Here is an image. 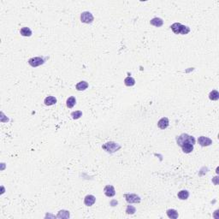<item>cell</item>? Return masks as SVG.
Instances as JSON below:
<instances>
[{"label": "cell", "mask_w": 219, "mask_h": 219, "mask_svg": "<svg viewBox=\"0 0 219 219\" xmlns=\"http://www.w3.org/2000/svg\"><path fill=\"white\" fill-rule=\"evenodd\" d=\"M176 143L179 146H182L186 143H191L193 145L195 144V139L194 137L188 135L187 134H181V135L176 137Z\"/></svg>", "instance_id": "6da1fadb"}, {"label": "cell", "mask_w": 219, "mask_h": 219, "mask_svg": "<svg viewBox=\"0 0 219 219\" xmlns=\"http://www.w3.org/2000/svg\"><path fill=\"white\" fill-rule=\"evenodd\" d=\"M121 147H122V146H121L119 144H117V143H116V142H113V141L107 142V143H105V144H104V145L102 146V148H103L105 152H109V153H114V152L119 151V150L121 149Z\"/></svg>", "instance_id": "3957f363"}, {"label": "cell", "mask_w": 219, "mask_h": 219, "mask_svg": "<svg viewBox=\"0 0 219 219\" xmlns=\"http://www.w3.org/2000/svg\"><path fill=\"white\" fill-rule=\"evenodd\" d=\"M94 18L92 13L88 12V11H85L82 12L80 15V21L83 23H86V24H91L93 22Z\"/></svg>", "instance_id": "277c9868"}, {"label": "cell", "mask_w": 219, "mask_h": 219, "mask_svg": "<svg viewBox=\"0 0 219 219\" xmlns=\"http://www.w3.org/2000/svg\"><path fill=\"white\" fill-rule=\"evenodd\" d=\"M44 103H45L46 105L51 106V105H53L57 103V98L54 96H48L45 98Z\"/></svg>", "instance_id": "8fae6325"}, {"label": "cell", "mask_w": 219, "mask_h": 219, "mask_svg": "<svg viewBox=\"0 0 219 219\" xmlns=\"http://www.w3.org/2000/svg\"><path fill=\"white\" fill-rule=\"evenodd\" d=\"M58 218H69V212L68 210H60L57 216Z\"/></svg>", "instance_id": "44dd1931"}, {"label": "cell", "mask_w": 219, "mask_h": 219, "mask_svg": "<svg viewBox=\"0 0 219 219\" xmlns=\"http://www.w3.org/2000/svg\"><path fill=\"white\" fill-rule=\"evenodd\" d=\"M75 103H76V99H75V98L74 96L69 97V98L67 99V101H66L67 107H69V108H73V107L75 106Z\"/></svg>", "instance_id": "d6986e66"}, {"label": "cell", "mask_w": 219, "mask_h": 219, "mask_svg": "<svg viewBox=\"0 0 219 219\" xmlns=\"http://www.w3.org/2000/svg\"><path fill=\"white\" fill-rule=\"evenodd\" d=\"M181 149L183 151V152L185 153H190L193 152V145L191 144V143H186L184 144L182 146H181Z\"/></svg>", "instance_id": "9a60e30c"}, {"label": "cell", "mask_w": 219, "mask_h": 219, "mask_svg": "<svg viewBox=\"0 0 219 219\" xmlns=\"http://www.w3.org/2000/svg\"><path fill=\"white\" fill-rule=\"evenodd\" d=\"M71 117L73 119L76 120V119H79L80 117H82V111H74L71 113Z\"/></svg>", "instance_id": "603a6c76"}, {"label": "cell", "mask_w": 219, "mask_h": 219, "mask_svg": "<svg viewBox=\"0 0 219 219\" xmlns=\"http://www.w3.org/2000/svg\"><path fill=\"white\" fill-rule=\"evenodd\" d=\"M124 84L127 86H133L135 84V80L131 76H128L124 79Z\"/></svg>", "instance_id": "ac0fdd59"}, {"label": "cell", "mask_w": 219, "mask_h": 219, "mask_svg": "<svg viewBox=\"0 0 219 219\" xmlns=\"http://www.w3.org/2000/svg\"><path fill=\"white\" fill-rule=\"evenodd\" d=\"M198 142L201 146H208L212 144V141L205 136H200L198 139Z\"/></svg>", "instance_id": "ba28073f"}, {"label": "cell", "mask_w": 219, "mask_h": 219, "mask_svg": "<svg viewBox=\"0 0 219 219\" xmlns=\"http://www.w3.org/2000/svg\"><path fill=\"white\" fill-rule=\"evenodd\" d=\"M104 193L107 197H113L116 194V190L113 186L111 185H107L104 188Z\"/></svg>", "instance_id": "52a82bcc"}, {"label": "cell", "mask_w": 219, "mask_h": 219, "mask_svg": "<svg viewBox=\"0 0 219 219\" xmlns=\"http://www.w3.org/2000/svg\"><path fill=\"white\" fill-rule=\"evenodd\" d=\"M75 87H76V90H78V91H84L88 87V83L85 80H82V81H80L79 83H77Z\"/></svg>", "instance_id": "5bb4252c"}, {"label": "cell", "mask_w": 219, "mask_h": 219, "mask_svg": "<svg viewBox=\"0 0 219 219\" xmlns=\"http://www.w3.org/2000/svg\"><path fill=\"white\" fill-rule=\"evenodd\" d=\"M21 33V35H22L23 37H30L32 35V31L28 27H24L21 29L20 31Z\"/></svg>", "instance_id": "e0dca14e"}, {"label": "cell", "mask_w": 219, "mask_h": 219, "mask_svg": "<svg viewBox=\"0 0 219 219\" xmlns=\"http://www.w3.org/2000/svg\"><path fill=\"white\" fill-rule=\"evenodd\" d=\"M44 63H45L44 58H42V57H32V58H30V59L28 60V63H29L32 67H34V68L38 67V66H40V65H42Z\"/></svg>", "instance_id": "8992f818"}, {"label": "cell", "mask_w": 219, "mask_h": 219, "mask_svg": "<svg viewBox=\"0 0 219 219\" xmlns=\"http://www.w3.org/2000/svg\"><path fill=\"white\" fill-rule=\"evenodd\" d=\"M209 98L210 100H213V101H216V100H218L219 98V92L216 91V90H213L210 92L209 94Z\"/></svg>", "instance_id": "ffe728a7"}, {"label": "cell", "mask_w": 219, "mask_h": 219, "mask_svg": "<svg viewBox=\"0 0 219 219\" xmlns=\"http://www.w3.org/2000/svg\"><path fill=\"white\" fill-rule=\"evenodd\" d=\"M96 201V198L93 196V195H86L84 199V204L86 205V206H92Z\"/></svg>", "instance_id": "30bf717a"}, {"label": "cell", "mask_w": 219, "mask_h": 219, "mask_svg": "<svg viewBox=\"0 0 219 219\" xmlns=\"http://www.w3.org/2000/svg\"><path fill=\"white\" fill-rule=\"evenodd\" d=\"M177 196H178V198H179L180 199H181V200H186V199H187L188 197H189V192H188L187 190H181V191H180V192L178 193Z\"/></svg>", "instance_id": "2e32d148"}, {"label": "cell", "mask_w": 219, "mask_h": 219, "mask_svg": "<svg viewBox=\"0 0 219 219\" xmlns=\"http://www.w3.org/2000/svg\"><path fill=\"white\" fill-rule=\"evenodd\" d=\"M135 211H136V209H135V206H133V205H128V206H127L126 213H127L128 215H133V214L135 213Z\"/></svg>", "instance_id": "7402d4cb"}, {"label": "cell", "mask_w": 219, "mask_h": 219, "mask_svg": "<svg viewBox=\"0 0 219 219\" xmlns=\"http://www.w3.org/2000/svg\"><path fill=\"white\" fill-rule=\"evenodd\" d=\"M124 198H125L126 201L129 204H132V203L137 204V203L141 202V197L135 193H125Z\"/></svg>", "instance_id": "5b68a950"}, {"label": "cell", "mask_w": 219, "mask_h": 219, "mask_svg": "<svg viewBox=\"0 0 219 219\" xmlns=\"http://www.w3.org/2000/svg\"><path fill=\"white\" fill-rule=\"evenodd\" d=\"M166 212H167V216L171 219H176L179 216L177 210L175 209H169V210H167Z\"/></svg>", "instance_id": "4fadbf2b"}, {"label": "cell", "mask_w": 219, "mask_h": 219, "mask_svg": "<svg viewBox=\"0 0 219 219\" xmlns=\"http://www.w3.org/2000/svg\"><path fill=\"white\" fill-rule=\"evenodd\" d=\"M169 124H170V122H169V119L167 117H162L158 122V127L160 129H165L169 127Z\"/></svg>", "instance_id": "9c48e42d"}, {"label": "cell", "mask_w": 219, "mask_h": 219, "mask_svg": "<svg viewBox=\"0 0 219 219\" xmlns=\"http://www.w3.org/2000/svg\"><path fill=\"white\" fill-rule=\"evenodd\" d=\"M151 25L154 26V27H157V28H159V27H162L163 24H164V21L161 19V18H158V17H155L153 19L151 20L150 22Z\"/></svg>", "instance_id": "7c38bea8"}, {"label": "cell", "mask_w": 219, "mask_h": 219, "mask_svg": "<svg viewBox=\"0 0 219 219\" xmlns=\"http://www.w3.org/2000/svg\"><path fill=\"white\" fill-rule=\"evenodd\" d=\"M170 28L172 29V31L175 34H181L182 35H185V34H187L190 32V28L188 27L181 25L179 22H175V23L172 24L170 26Z\"/></svg>", "instance_id": "7a4b0ae2"}]
</instances>
